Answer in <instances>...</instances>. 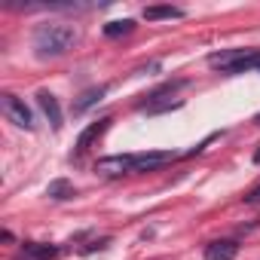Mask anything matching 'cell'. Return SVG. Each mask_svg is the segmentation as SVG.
I'll return each mask as SVG.
<instances>
[{
    "label": "cell",
    "instance_id": "obj_14",
    "mask_svg": "<svg viewBox=\"0 0 260 260\" xmlns=\"http://www.w3.org/2000/svg\"><path fill=\"white\" fill-rule=\"evenodd\" d=\"M257 122H260V116H257Z\"/></svg>",
    "mask_w": 260,
    "mask_h": 260
},
{
    "label": "cell",
    "instance_id": "obj_8",
    "mask_svg": "<svg viewBox=\"0 0 260 260\" xmlns=\"http://www.w3.org/2000/svg\"><path fill=\"white\" fill-rule=\"evenodd\" d=\"M236 254H239V245L233 239H220L205 248V260H236Z\"/></svg>",
    "mask_w": 260,
    "mask_h": 260
},
{
    "label": "cell",
    "instance_id": "obj_7",
    "mask_svg": "<svg viewBox=\"0 0 260 260\" xmlns=\"http://www.w3.org/2000/svg\"><path fill=\"white\" fill-rule=\"evenodd\" d=\"M37 104L43 107V113H46L49 125L58 132V128H61V107H58V98H55L52 92H40V95H37Z\"/></svg>",
    "mask_w": 260,
    "mask_h": 260
},
{
    "label": "cell",
    "instance_id": "obj_9",
    "mask_svg": "<svg viewBox=\"0 0 260 260\" xmlns=\"http://www.w3.org/2000/svg\"><path fill=\"white\" fill-rule=\"evenodd\" d=\"M107 95V86H95V89H86L77 101H74V113H86L92 104H98L101 98Z\"/></svg>",
    "mask_w": 260,
    "mask_h": 260
},
{
    "label": "cell",
    "instance_id": "obj_5",
    "mask_svg": "<svg viewBox=\"0 0 260 260\" xmlns=\"http://www.w3.org/2000/svg\"><path fill=\"white\" fill-rule=\"evenodd\" d=\"M107 125H110V119L104 116V119H98V122H92L89 128H83V132H80V138H77V147H74V153L80 156V153H86L104 132H107Z\"/></svg>",
    "mask_w": 260,
    "mask_h": 260
},
{
    "label": "cell",
    "instance_id": "obj_2",
    "mask_svg": "<svg viewBox=\"0 0 260 260\" xmlns=\"http://www.w3.org/2000/svg\"><path fill=\"white\" fill-rule=\"evenodd\" d=\"M77 43V31L71 25H40L34 31V49L40 58H58Z\"/></svg>",
    "mask_w": 260,
    "mask_h": 260
},
{
    "label": "cell",
    "instance_id": "obj_13",
    "mask_svg": "<svg viewBox=\"0 0 260 260\" xmlns=\"http://www.w3.org/2000/svg\"><path fill=\"white\" fill-rule=\"evenodd\" d=\"M245 202H248V205H257V202H260V187H254V190L245 196Z\"/></svg>",
    "mask_w": 260,
    "mask_h": 260
},
{
    "label": "cell",
    "instance_id": "obj_6",
    "mask_svg": "<svg viewBox=\"0 0 260 260\" xmlns=\"http://www.w3.org/2000/svg\"><path fill=\"white\" fill-rule=\"evenodd\" d=\"M52 257H58V248H55V245H37V242H25L16 260H52Z\"/></svg>",
    "mask_w": 260,
    "mask_h": 260
},
{
    "label": "cell",
    "instance_id": "obj_3",
    "mask_svg": "<svg viewBox=\"0 0 260 260\" xmlns=\"http://www.w3.org/2000/svg\"><path fill=\"white\" fill-rule=\"evenodd\" d=\"M0 107H4V113H7V119L13 122V125H19V128H34V116H31V110H28V104L22 101V98H16V95H0Z\"/></svg>",
    "mask_w": 260,
    "mask_h": 260
},
{
    "label": "cell",
    "instance_id": "obj_4",
    "mask_svg": "<svg viewBox=\"0 0 260 260\" xmlns=\"http://www.w3.org/2000/svg\"><path fill=\"white\" fill-rule=\"evenodd\" d=\"M223 74H245V71H260V52H236L223 68Z\"/></svg>",
    "mask_w": 260,
    "mask_h": 260
},
{
    "label": "cell",
    "instance_id": "obj_1",
    "mask_svg": "<svg viewBox=\"0 0 260 260\" xmlns=\"http://www.w3.org/2000/svg\"><path fill=\"white\" fill-rule=\"evenodd\" d=\"M175 153L162 150V153H138V156H107V159H98V172L101 175H125V172H147V169H159L166 162H172Z\"/></svg>",
    "mask_w": 260,
    "mask_h": 260
},
{
    "label": "cell",
    "instance_id": "obj_11",
    "mask_svg": "<svg viewBox=\"0 0 260 260\" xmlns=\"http://www.w3.org/2000/svg\"><path fill=\"white\" fill-rule=\"evenodd\" d=\"M132 28H135L132 19H122V22H110V25H104V34H107V37H119V34H128Z\"/></svg>",
    "mask_w": 260,
    "mask_h": 260
},
{
    "label": "cell",
    "instance_id": "obj_10",
    "mask_svg": "<svg viewBox=\"0 0 260 260\" xmlns=\"http://www.w3.org/2000/svg\"><path fill=\"white\" fill-rule=\"evenodd\" d=\"M184 16V10H178V7H147L144 10V19L147 22H156V19H181Z\"/></svg>",
    "mask_w": 260,
    "mask_h": 260
},
{
    "label": "cell",
    "instance_id": "obj_12",
    "mask_svg": "<svg viewBox=\"0 0 260 260\" xmlns=\"http://www.w3.org/2000/svg\"><path fill=\"white\" fill-rule=\"evenodd\" d=\"M46 193H49L52 199H68V196H74V190H71V184H68V181H52Z\"/></svg>",
    "mask_w": 260,
    "mask_h": 260
}]
</instances>
